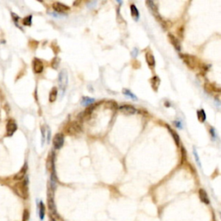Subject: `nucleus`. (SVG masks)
<instances>
[{
	"label": "nucleus",
	"instance_id": "1",
	"mask_svg": "<svg viewBox=\"0 0 221 221\" xmlns=\"http://www.w3.org/2000/svg\"><path fill=\"white\" fill-rule=\"evenodd\" d=\"M14 190L17 193V195H19L20 197L27 199L28 197V180L25 179L23 181H20L17 183L14 186Z\"/></svg>",
	"mask_w": 221,
	"mask_h": 221
},
{
	"label": "nucleus",
	"instance_id": "2",
	"mask_svg": "<svg viewBox=\"0 0 221 221\" xmlns=\"http://www.w3.org/2000/svg\"><path fill=\"white\" fill-rule=\"evenodd\" d=\"M59 87L60 89L63 91V93L66 91V88L68 87V73L66 70H62L60 74H59Z\"/></svg>",
	"mask_w": 221,
	"mask_h": 221
},
{
	"label": "nucleus",
	"instance_id": "3",
	"mask_svg": "<svg viewBox=\"0 0 221 221\" xmlns=\"http://www.w3.org/2000/svg\"><path fill=\"white\" fill-rule=\"evenodd\" d=\"M66 131L69 135H76L81 131V127L77 122H71L66 126Z\"/></svg>",
	"mask_w": 221,
	"mask_h": 221
},
{
	"label": "nucleus",
	"instance_id": "4",
	"mask_svg": "<svg viewBox=\"0 0 221 221\" xmlns=\"http://www.w3.org/2000/svg\"><path fill=\"white\" fill-rule=\"evenodd\" d=\"M181 57L189 68L195 69L196 68V59L194 56H191L189 54H181Z\"/></svg>",
	"mask_w": 221,
	"mask_h": 221
},
{
	"label": "nucleus",
	"instance_id": "5",
	"mask_svg": "<svg viewBox=\"0 0 221 221\" xmlns=\"http://www.w3.org/2000/svg\"><path fill=\"white\" fill-rule=\"evenodd\" d=\"M147 4H148L149 8H150V10H151V12L153 13V15L155 16V18L158 20V22L161 23L162 25H163L164 22H163V20H162V17L160 16L159 12H158V10H157V7H156V5L155 4V3L152 2V1H147Z\"/></svg>",
	"mask_w": 221,
	"mask_h": 221
},
{
	"label": "nucleus",
	"instance_id": "6",
	"mask_svg": "<svg viewBox=\"0 0 221 221\" xmlns=\"http://www.w3.org/2000/svg\"><path fill=\"white\" fill-rule=\"evenodd\" d=\"M64 143V136L62 133H57L53 139L54 147L55 150H59L63 146Z\"/></svg>",
	"mask_w": 221,
	"mask_h": 221
},
{
	"label": "nucleus",
	"instance_id": "7",
	"mask_svg": "<svg viewBox=\"0 0 221 221\" xmlns=\"http://www.w3.org/2000/svg\"><path fill=\"white\" fill-rule=\"evenodd\" d=\"M119 110L125 115H133L137 112V110L134 106L131 105H123L119 107Z\"/></svg>",
	"mask_w": 221,
	"mask_h": 221
},
{
	"label": "nucleus",
	"instance_id": "8",
	"mask_svg": "<svg viewBox=\"0 0 221 221\" xmlns=\"http://www.w3.org/2000/svg\"><path fill=\"white\" fill-rule=\"evenodd\" d=\"M94 108H95V106H93V105L89 106L88 108H87L86 111H84L83 112H81L80 115H79V117H78L79 119L81 120V121H85V120L88 119L91 114H92V112H93Z\"/></svg>",
	"mask_w": 221,
	"mask_h": 221
},
{
	"label": "nucleus",
	"instance_id": "9",
	"mask_svg": "<svg viewBox=\"0 0 221 221\" xmlns=\"http://www.w3.org/2000/svg\"><path fill=\"white\" fill-rule=\"evenodd\" d=\"M48 208L53 213H55V206L54 202V194L53 191L49 188L48 191Z\"/></svg>",
	"mask_w": 221,
	"mask_h": 221
},
{
	"label": "nucleus",
	"instance_id": "10",
	"mask_svg": "<svg viewBox=\"0 0 221 221\" xmlns=\"http://www.w3.org/2000/svg\"><path fill=\"white\" fill-rule=\"evenodd\" d=\"M17 129H18V125L16 124V122L14 120H10L9 122L7 123V125H6L7 136L8 137L12 136L15 133V131H17Z\"/></svg>",
	"mask_w": 221,
	"mask_h": 221
},
{
	"label": "nucleus",
	"instance_id": "11",
	"mask_svg": "<svg viewBox=\"0 0 221 221\" xmlns=\"http://www.w3.org/2000/svg\"><path fill=\"white\" fill-rule=\"evenodd\" d=\"M33 70L35 73H41L43 71V63L40 60L35 58L33 61Z\"/></svg>",
	"mask_w": 221,
	"mask_h": 221
},
{
	"label": "nucleus",
	"instance_id": "12",
	"mask_svg": "<svg viewBox=\"0 0 221 221\" xmlns=\"http://www.w3.org/2000/svg\"><path fill=\"white\" fill-rule=\"evenodd\" d=\"M53 8L55 11L61 12V13L67 12L68 10H69V9H70L68 5H66V4H62V3H59V2L54 3Z\"/></svg>",
	"mask_w": 221,
	"mask_h": 221
},
{
	"label": "nucleus",
	"instance_id": "13",
	"mask_svg": "<svg viewBox=\"0 0 221 221\" xmlns=\"http://www.w3.org/2000/svg\"><path fill=\"white\" fill-rule=\"evenodd\" d=\"M27 164L25 163L24 165H23V167L21 168V170L18 172V174H16L15 175H14V180L15 181H21V180H23L24 176H25V175H26V172H27Z\"/></svg>",
	"mask_w": 221,
	"mask_h": 221
},
{
	"label": "nucleus",
	"instance_id": "14",
	"mask_svg": "<svg viewBox=\"0 0 221 221\" xmlns=\"http://www.w3.org/2000/svg\"><path fill=\"white\" fill-rule=\"evenodd\" d=\"M168 39L171 43V44L175 47V48L176 50H181V43H180V41L177 39L175 35H173L172 34H168Z\"/></svg>",
	"mask_w": 221,
	"mask_h": 221
},
{
	"label": "nucleus",
	"instance_id": "15",
	"mask_svg": "<svg viewBox=\"0 0 221 221\" xmlns=\"http://www.w3.org/2000/svg\"><path fill=\"white\" fill-rule=\"evenodd\" d=\"M199 195H200V200H201L203 203L206 204V205H208V204L210 203V200H209V199H208L207 194H206V192L204 189H200V191H199Z\"/></svg>",
	"mask_w": 221,
	"mask_h": 221
},
{
	"label": "nucleus",
	"instance_id": "16",
	"mask_svg": "<svg viewBox=\"0 0 221 221\" xmlns=\"http://www.w3.org/2000/svg\"><path fill=\"white\" fill-rule=\"evenodd\" d=\"M145 58H146V62L149 64L150 67H154L155 66V58L153 56V54L151 52H148L145 54Z\"/></svg>",
	"mask_w": 221,
	"mask_h": 221
},
{
	"label": "nucleus",
	"instance_id": "17",
	"mask_svg": "<svg viewBox=\"0 0 221 221\" xmlns=\"http://www.w3.org/2000/svg\"><path fill=\"white\" fill-rule=\"evenodd\" d=\"M131 12L132 18H134L136 21H137L138 18H139V11H138V10L137 9L136 5H134V4H131Z\"/></svg>",
	"mask_w": 221,
	"mask_h": 221
},
{
	"label": "nucleus",
	"instance_id": "18",
	"mask_svg": "<svg viewBox=\"0 0 221 221\" xmlns=\"http://www.w3.org/2000/svg\"><path fill=\"white\" fill-rule=\"evenodd\" d=\"M160 85V79L157 76H155L151 79V87L155 91H157Z\"/></svg>",
	"mask_w": 221,
	"mask_h": 221
},
{
	"label": "nucleus",
	"instance_id": "19",
	"mask_svg": "<svg viewBox=\"0 0 221 221\" xmlns=\"http://www.w3.org/2000/svg\"><path fill=\"white\" fill-rule=\"evenodd\" d=\"M93 102H94V99L89 97H83L81 100V104L83 106H92Z\"/></svg>",
	"mask_w": 221,
	"mask_h": 221
},
{
	"label": "nucleus",
	"instance_id": "20",
	"mask_svg": "<svg viewBox=\"0 0 221 221\" xmlns=\"http://www.w3.org/2000/svg\"><path fill=\"white\" fill-rule=\"evenodd\" d=\"M197 117H198V119L200 122H205L206 121V113L204 112V110H199L197 112Z\"/></svg>",
	"mask_w": 221,
	"mask_h": 221
},
{
	"label": "nucleus",
	"instance_id": "21",
	"mask_svg": "<svg viewBox=\"0 0 221 221\" xmlns=\"http://www.w3.org/2000/svg\"><path fill=\"white\" fill-rule=\"evenodd\" d=\"M57 93H58V91H57V88H56V87H54V88L51 90V92H50V93H49V101H50V102L55 101L56 97H57Z\"/></svg>",
	"mask_w": 221,
	"mask_h": 221
},
{
	"label": "nucleus",
	"instance_id": "22",
	"mask_svg": "<svg viewBox=\"0 0 221 221\" xmlns=\"http://www.w3.org/2000/svg\"><path fill=\"white\" fill-rule=\"evenodd\" d=\"M39 215H40V219L43 220L45 216V206L43 202H40L39 204Z\"/></svg>",
	"mask_w": 221,
	"mask_h": 221
},
{
	"label": "nucleus",
	"instance_id": "23",
	"mask_svg": "<svg viewBox=\"0 0 221 221\" xmlns=\"http://www.w3.org/2000/svg\"><path fill=\"white\" fill-rule=\"evenodd\" d=\"M168 131H170V133H171V135L173 136V138L175 139V143H176V145L177 146H179L180 145V137H179V136H178V134H177L175 131H173V130H171L169 127H168Z\"/></svg>",
	"mask_w": 221,
	"mask_h": 221
},
{
	"label": "nucleus",
	"instance_id": "24",
	"mask_svg": "<svg viewBox=\"0 0 221 221\" xmlns=\"http://www.w3.org/2000/svg\"><path fill=\"white\" fill-rule=\"evenodd\" d=\"M31 23H32V16H28L23 20V23L26 26L31 25Z\"/></svg>",
	"mask_w": 221,
	"mask_h": 221
},
{
	"label": "nucleus",
	"instance_id": "25",
	"mask_svg": "<svg viewBox=\"0 0 221 221\" xmlns=\"http://www.w3.org/2000/svg\"><path fill=\"white\" fill-rule=\"evenodd\" d=\"M123 93H124V94H125L126 96H129L131 98H133V99L137 100V97H136V95H135V94H133L132 93H131L130 90H128V89H124Z\"/></svg>",
	"mask_w": 221,
	"mask_h": 221
},
{
	"label": "nucleus",
	"instance_id": "26",
	"mask_svg": "<svg viewBox=\"0 0 221 221\" xmlns=\"http://www.w3.org/2000/svg\"><path fill=\"white\" fill-rule=\"evenodd\" d=\"M29 219V210L25 209L23 211V221H28Z\"/></svg>",
	"mask_w": 221,
	"mask_h": 221
},
{
	"label": "nucleus",
	"instance_id": "27",
	"mask_svg": "<svg viewBox=\"0 0 221 221\" xmlns=\"http://www.w3.org/2000/svg\"><path fill=\"white\" fill-rule=\"evenodd\" d=\"M194 154H195V160H196L197 163L199 164V166H200L201 164H200V159H199V156H198V154H197V151H196V150H195V149H194Z\"/></svg>",
	"mask_w": 221,
	"mask_h": 221
},
{
	"label": "nucleus",
	"instance_id": "28",
	"mask_svg": "<svg viewBox=\"0 0 221 221\" xmlns=\"http://www.w3.org/2000/svg\"><path fill=\"white\" fill-rule=\"evenodd\" d=\"M137 53H138L137 49V48H135V49H134V50L132 51L133 56H134V57H136V56H137Z\"/></svg>",
	"mask_w": 221,
	"mask_h": 221
},
{
	"label": "nucleus",
	"instance_id": "29",
	"mask_svg": "<svg viewBox=\"0 0 221 221\" xmlns=\"http://www.w3.org/2000/svg\"><path fill=\"white\" fill-rule=\"evenodd\" d=\"M175 124H176V126L178 127V128H181V129L182 128V126L181 125V123H179V122H175Z\"/></svg>",
	"mask_w": 221,
	"mask_h": 221
},
{
	"label": "nucleus",
	"instance_id": "30",
	"mask_svg": "<svg viewBox=\"0 0 221 221\" xmlns=\"http://www.w3.org/2000/svg\"><path fill=\"white\" fill-rule=\"evenodd\" d=\"M50 221H55V219H54L53 217H51L50 218Z\"/></svg>",
	"mask_w": 221,
	"mask_h": 221
}]
</instances>
